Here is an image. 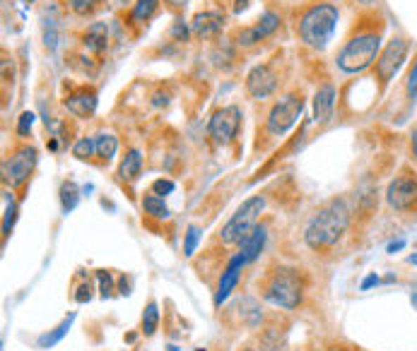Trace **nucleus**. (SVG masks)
<instances>
[{
  "mask_svg": "<svg viewBox=\"0 0 417 351\" xmlns=\"http://www.w3.org/2000/svg\"><path fill=\"white\" fill-rule=\"evenodd\" d=\"M347 226H350V209L345 200H331L304 226V241L312 251H323L342 239Z\"/></svg>",
  "mask_w": 417,
  "mask_h": 351,
  "instance_id": "obj_1",
  "label": "nucleus"
},
{
  "mask_svg": "<svg viewBox=\"0 0 417 351\" xmlns=\"http://www.w3.org/2000/svg\"><path fill=\"white\" fill-rule=\"evenodd\" d=\"M340 22V10L333 3H314L307 8L297 22V34L304 46L314 51H323L333 41V34Z\"/></svg>",
  "mask_w": 417,
  "mask_h": 351,
  "instance_id": "obj_2",
  "label": "nucleus"
},
{
  "mask_svg": "<svg viewBox=\"0 0 417 351\" xmlns=\"http://www.w3.org/2000/svg\"><path fill=\"white\" fill-rule=\"evenodd\" d=\"M379 51H381V34L362 32L342 44V48L335 55V67L342 75H359V72L369 70L376 63Z\"/></svg>",
  "mask_w": 417,
  "mask_h": 351,
  "instance_id": "obj_3",
  "label": "nucleus"
},
{
  "mask_svg": "<svg viewBox=\"0 0 417 351\" xmlns=\"http://www.w3.org/2000/svg\"><path fill=\"white\" fill-rule=\"evenodd\" d=\"M302 296H304V286L300 279V272L292 267L275 270L270 274L266 289H263V298L283 310H295L302 303Z\"/></svg>",
  "mask_w": 417,
  "mask_h": 351,
  "instance_id": "obj_4",
  "label": "nucleus"
},
{
  "mask_svg": "<svg viewBox=\"0 0 417 351\" xmlns=\"http://www.w3.org/2000/svg\"><path fill=\"white\" fill-rule=\"evenodd\" d=\"M263 209H266V200H263L261 195H253L249 200L241 202V207L236 209L232 214V219L219 231L222 243H227V246H239V243L258 226V217H261Z\"/></svg>",
  "mask_w": 417,
  "mask_h": 351,
  "instance_id": "obj_5",
  "label": "nucleus"
},
{
  "mask_svg": "<svg viewBox=\"0 0 417 351\" xmlns=\"http://www.w3.org/2000/svg\"><path fill=\"white\" fill-rule=\"evenodd\" d=\"M302 111H304L302 94H287V96H283V99H280L268 113V121H266L268 135H273V138H283L287 130H290L297 121H300Z\"/></svg>",
  "mask_w": 417,
  "mask_h": 351,
  "instance_id": "obj_6",
  "label": "nucleus"
},
{
  "mask_svg": "<svg viewBox=\"0 0 417 351\" xmlns=\"http://www.w3.org/2000/svg\"><path fill=\"white\" fill-rule=\"evenodd\" d=\"M241 121H244V113H241L239 106H222L210 116V123H207V135L212 138L215 145H229L236 140L241 130Z\"/></svg>",
  "mask_w": 417,
  "mask_h": 351,
  "instance_id": "obj_7",
  "label": "nucleus"
},
{
  "mask_svg": "<svg viewBox=\"0 0 417 351\" xmlns=\"http://www.w3.org/2000/svg\"><path fill=\"white\" fill-rule=\"evenodd\" d=\"M37 166V150L30 145L15 150L8 159L3 161V180L10 188H20L30 180V176Z\"/></svg>",
  "mask_w": 417,
  "mask_h": 351,
  "instance_id": "obj_8",
  "label": "nucleus"
},
{
  "mask_svg": "<svg viewBox=\"0 0 417 351\" xmlns=\"http://www.w3.org/2000/svg\"><path fill=\"white\" fill-rule=\"evenodd\" d=\"M408 53H410L408 39L393 37L391 41L386 44V48L381 51L379 58H376V75H379L381 84H388L398 75V70H401L403 63L408 60Z\"/></svg>",
  "mask_w": 417,
  "mask_h": 351,
  "instance_id": "obj_9",
  "label": "nucleus"
},
{
  "mask_svg": "<svg viewBox=\"0 0 417 351\" xmlns=\"http://www.w3.org/2000/svg\"><path fill=\"white\" fill-rule=\"evenodd\" d=\"M386 202L396 212H405L417 205V178L415 173L403 171L388 183L386 188Z\"/></svg>",
  "mask_w": 417,
  "mask_h": 351,
  "instance_id": "obj_10",
  "label": "nucleus"
},
{
  "mask_svg": "<svg viewBox=\"0 0 417 351\" xmlns=\"http://www.w3.org/2000/svg\"><path fill=\"white\" fill-rule=\"evenodd\" d=\"M278 89V75L273 72L270 65H256L249 70L246 75V92H249L251 99H268V96L275 94Z\"/></svg>",
  "mask_w": 417,
  "mask_h": 351,
  "instance_id": "obj_11",
  "label": "nucleus"
},
{
  "mask_svg": "<svg viewBox=\"0 0 417 351\" xmlns=\"http://www.w3.org/2000/svg\"><path fill=\"white\" fill-rule=\"evenodd\" d=\"M280 27V15H275L273 10H268V13L261 15V20L256 22L249 29H241L239 37H236V44L239 46H253V44L263 41V39H268L270 34H275Z\"/></svg>",
  "mask_w": 417,
  "mask_h": 351,
  "instance_id": "obj_12",
  "label": "nucleus"
},
{
  "mask_svg": "<svg viewBox=\"0 0 417 351\" xmlns=\"http://www.w3.org/2000/svg\"><path fill=\"white\" fill-rule=\"evenodd\" d=\"M244 258H241V253H236V256L229 260L227 270L222 272V277H219V284H217V291H215V305L219 308L224 301L229 298V293L234 291L236 284H239V277H241V270H244Z\"/></svg>",
  "mask_w": 417,
  "mask_h": 351,
  "instance_id": "obj_13",
  "label": "nucleus"
},
{
  "mask_svg": "<svg viewBox=\"0 0 417 351\" xmlns=\"http://www.w3.org/2000/svg\"><path fill=\"white\" fill-rule=\"evenodd\" d=\"M97 104H99L97 92H94V89H87V87L72 92L63 101V106L68 109V113H72L75 118H92L94 111H97Z\"/></svg>",
  "mask_w": 417,
  "mask_h": 351,
  "instance_id": "obj_14",
  "label": "nucleus"
},
{
  "mask_svg": "<svg viewBox=\"0 0 417 351\" xmlns=\"http://www.w3.org/2000/svg\"><path fill=\"white\" fill-rule=\"evenodd\" d=\"M335 99L338 92L331 82H323L314 94V121L316 123H328L333 118V109H335Z\"/></svg>",
  "mask_w": 417,
  "mask_h": 351,
  "instance_id": "obj_15",
  "label": "nucleus"
},
{
  "mask_svg": "<svg viewBox=\"0 0 417 351\" xmlns=\"http://www.w3.org/2000/svg\"><path fill=\"white\" fill-rule=\"evenodd\" d=\"M224 27V15L215 13V10H205V13H198L191 22V32L200 39H212L222 32Z\"/></svg>",
  "mask_w": 417,
  "mask_h": 351,
  "instance_id": "obj_16",
  "label": "nucleus"
},
{
  "mask_svg": "<svg viewBox=\"0 0 417 351\" xmlns=\"http://www.w3.org/2000/svg\"><path fill=\"white\" fill-rule=\"evenodd\" d=\"M266 241H268V229L263 224H258L256 229L239 243V253L246 265L253 263V260H258V256L263 253V248H266Z\"/></svg>",
  "mask_w": 417,
  "mask_h": 351,
  "instance_id": "obj_17",
  "label": "nucleus"
},
{
  "mask_svg": "<svg viewBox=\"0 0 417 351\" xmlns=\"http://www.w3.org/2000/svg\"><path fill=\"white\" fill-rule=\"evenodd\" d=\"M84 48L92 51V53H104L106 46H109V29H106L104 22H92L84 32L82 39Z\"/></svg>",
  "mask_w": 417,
  "mask_h": 351,
  "instance_id": "obj_18",
  "label": "nucleus"
},
{
  "mask_svg": "<svg viewBox=\"0 0 417 351\" xmlns=\"http://www.w3.org/2000/svg\"><path fill=\"white\" fill-rule=\"evenodd\" d=\"M143 171V154L140 150H128L126 157L121 159V166H118V176L123 180H135Z\"/></svg>",
  "mask_w": 417,
  "mask_h": 351,
  "instance_id": "obj_19",
  "label": "nucleus"
},
{
  "mask_svg": "<svg viewBox=\"0 0 417 351\" xmlns=\"http://www.w3.org/2000/svg\"><path fill=\"white\" fill-rule=\"evenodd\" d=\"M72 320H75V313H70L68 318L60 320L58 327H53L51 332H46V335L39 337V339H37V347H39V349H51V347H56V344H58L60 339H63V337L68 335V330H70Z\"/></svg>",
  "mask_w": 417,
  "mask_h": 351,
  "instance_id": "obj_20",
  "label": "nucleus"
},
{
  "mask_svg": "<svg viewBox=\"0 0 417 351\" xmlns=\"http://www.w3.org/2000/svg\"><path fill=\"white\" fill-rule=\"evenodd\" d=\"M143 209H145V214H150L152 219H169L172 217V209L167 207L165 197H160V195H145L143 197Z\"/></svg>",
  "mask_w": 417,
  "mask_h": 351,
  "instance_id": "obj_21",
  "label": "nucleus"
},
{
  "mask_svg": "<svg viewBox=\"0 0 417 351\" xmlns=\"http://www.w3.org/2000/svg\"><path fill=\"white\" fill-rule=\"evenodd\" d=\"M118 152V140L111 133H101L97 135V157L101 161H111Z\"/></svg>",
  "mask_w": 417,
  "mask_h": 351,
  "instance_id": "obj_22",
  "label": "nucleus"
},
{
  "mask_svg": "<svg viewBox=\"0 0 417 351\" xmlns=\"http://www.w3.org/2000/svg\"><path fill=\"white\" fill-rule=\"evenodd\" d=\"M77 202H80V188H77L72 180H65L63 185H60V205H63V212H72V209L77 207Z\"/></svg>",
  "mask_w": 417,
  "mask_h": 351,
  "instance_id": "obj_23",
  "label": "nucleus"
},
{
  "mask_svg": "<svg viewBox=\"0 0 417 351\" xmlns=\"http://www.w3.org/2000/svg\"><path fill=\"white\" fill-rule=\"evenodd\" d=\"M157 325H160V308L155 301H150L143 310V335L152 337L157 332Z\"/></svg>",
  "mask_w": 417,
  "mask_h": 351,
  "instance_id": "obj_24",
  "label": "nucleus"
},
{
  "mask_svg": "<svg viewBox=\"0 0 417 351\" xmlns=\"http://www.w3.org/2000/svg\"><path fill=\"white\" fill-rule=\"evenodd\" d=\"M97 154V138H80L72 145V157L80 161H87Z\"/></svg>",
  "mask_w": 417,
  "mask_h": 351,
  "instance_id": "obj_25",
  "label": "nucleus"
},
{
  "mask_svg": "<svg viewBox=\"0 0 417 351\" xmlns=\"http://www.w3.org/2000/svg\"><path fill=\"white\" fill-rule=\"evenodd\" d=\"M157 8H160V0H135L133 20L148 22V20H152V15L157 13Z\"/></svg>",
  "mask_w": 417,
  "mask_h": 351,
  "instance_id": "obj_26",
  "label": "nucleus"
},
{
  "mask_svg": "<svg viewBox=\"0 0 417 351\" xmlns=\"http://www.w3.org/2000/svg\"><path fill=\"white\" fill-rule=\"evenodd\" d=\"M198 243H200V229L195 224H191L188 229H186V234H184V256L186 258L193 256L195 248H198Z\"/></svg>",
  "mask_w": 417,
  "mask_h": 351,
  "instance_id": "obj_27",
  "label": "nucleus"
},
{
  "mask_svg": "<svg viewBox=\"0 0 417 351\" xmlns=\"http://www.w3.org/2000/svg\"><path fill=\"white\" fill-rule=\"evenodd\" d=\"M15 219H17V205H15L13 197H10V192H8V205H5V217H3V236H10Z\"/></svg>",
  "mask_w": 417,
  "mask_h": 351,
  "instance_id": "obj_28",
  "label": "nucleus"
},
{
  "mask_svg": "<svg viewBox=\"0 0 417 351\" xmlns=\"http://www.w3.org/2000/svg\"><path fill=\"white\" fill-rule=\"evenodd\" d=\"M65 5L72 10L75 15H89L94 8H97V0H65Z\"/></svg>",
  "mask_w": 417,
  "mask_h": 351,
  "instance_id": "obj_29",
  "label": "nucleus"
},
{
  "mask_svg": "<svg viewBox=\"0 0 417 351\" xmlns=\"http://www.w3.org/2000/svg\"><path fill=\"white\" fill-rule=\"evenodd\" d=\"M97 279H99V293H101V298H109L111 291H114V277H111V272L99 270L97 272Z\"/></svg>",
  "mask_w": 417,
  "mask_h": 351,
  "instance_id": "obj_30",
  "label": "nucleus"
},
{
  "mask_svg": "<svg viewBox=\"0 0 417 351\" xmlns=\"http://www.w3.org/2000/svg\"><path fill=\"white\" fill-rule=\"evenodd\" d=\"M34 113L32 111H22V116L17 118V135L20 138H27L30 135V130H32V126H34Z\"/></svg>",
  "mask_w": 417,
  "mask_h": 351,
  "instance_id": "obj_31",
  "label": "nucleus"
},
{
  "mask_svg": "<svg viewBox=\"0 0 417 351\" xmlns=\"http://www.w3.org/2000/svg\"><path fill=\"white\" fill-rule=\"evenodd\" d=\"M174 190H177V183L169 178H157L155 183H152V195L165 197V195H172Z\"/></svg>",
  "mask_w": 417,
  "mask_h": 351,
  "instance_id": "obj_32",
  "label": "nucleus"
},
{
  "mask_svg": "<svg viewBox=\"0 0 417 351\" xmlns=\"http://www.w3.org/2000/svg\"><path fill=\"white\" fill-rule=\"evenodd\" d=\"M172 39L174 41H188V34H191V29H188V25H186L184 20H174V25H172Z\"/></svg>",
  "mask_w": 417,
  "mask_h": 351,
  "instance_id": "obj_33",
  "label": "nucleus"
},
{
  "mask_svg": "<svg viewBox=\"0 0 417 351\" xmlns=\"http://www.w3.org/2000/svg\"><path fill=\"white\" fill-rule=\"evenodd\" d=\"M405 89H408V99L415 101L417 99V58H415V63H413V67H410V72H408Z\"/></svg>",
  "mask_w": 417,
  "mask_h": 351,
  "instance_id": "obj_34",
  "label": "nucleus"
},
{
  "mask_svg": "<svg viewBox=\"0 0 417 351\" xmlns=\"http://www.w3.org/2000/svg\"><path fill=\"white\" fill-rule=\"evenodd\" d=\"M92 291H94V286L89 284V282H82V284L77 286V291H75V296H72V298H75L77 303H89V301H92Z\"/></svg>",
  "mask_w": 417,
  "mask_h": 351,
  "instance_id": "obj_35",
  "label": "nucleus"
},
{
  "mask_svg": "<svg viewBox=\"0 0 417 351\" xmlns=\"http://www.w3.org/2000/svg\"><path fill=\"white\" fill-rule=\"evenodd\" d=\"M403 248H405V239H398V241H391V243H388V248H386V251L393 256V253L403 251Z\"/></svg>",
  "mask_w": 417,
  "mask_h": 351,
  "instance_id": "obj_36",
  "label": "nucleus"
},
{
  "mask_svg": "<svg viewBox=\"0 0 417 351\" xmlns=\"http://www.w3.org/2000/svg\"><path fill=\"white\" fill-rule=\"evenodd\" d=\"M379 282H381V279H379V277H376V274H369L367 279L362 282V291H369V289H371V286H376V284H379Z\"/></svg>",
  "mask_w": 417,
  "mask_h": 351,
  "instance_id": "obj_37",
  "label": "nucleus"
},
{
  "mask_svg": "<svg viewBox=\"0 0 417 351\" xmlns=\"http://www.w3.org/2000/svg\"><path fill=\"white\" fill-rule=\"evenodd\" d=\"M246 8H249V0H236V3H234V15L244 13Z\"/></svg>",
  "mask_w": 417,
  "mask_h": 351,
  "instance_id": "obj_38",
  "label": "nucleus"
},
{
  "mask_svg": "<svg viewBox=\"0 0 417 351\" xmlns=\"http://www.w3.org/2000/svg\"><path fill=\"white\" fill-rule=\"evenodd\" d=\"M410 147H413V157L417 159V128L413 130V135H410Z\"/></svg>",
  "mask_w": 417,
  "mask_h": 351,
  "instance_id": "obj_39",
  "label": "nucleus"
},
{
  "mask_svg": "<svg viewBox=\"0 0 417 351\" xmlns=\"http://www.w3.org/2000/svg\"><path fill=\"white\" fill-rule=\"evenodd\" d=\"M167 5H172V8H186V3H188V0H165Z\"/></svg>",
  "mask_w": 417,
  "mask_h": 351,
  "instance_id": "obj_40",
  "label": "nucleus"
},
{
  "mask_svg": "<svg viewBox=\"0 0 417 351\" xmlns=\"http://www.w3.org/2000/svg\"><path fill=\"white\" fill-rule=\"evenodd\" d=\"M357 3H359V5H364V8H369V5H374L376 0H357Z\"/></svg>",
  "mask_w": 417,
  "mask_h": 351,
  "instance_id": "obj_41",
  "label": "nucleus"
},
{
  "mask_svg": "<svg viewBox=\"0 0 417 351\" xmlns=\"http://www.w3.org/2000/svg\"><path fill=\"white\" fill-rule=\"evenodd\" d=\"M49 147H51V150H58V140H51V143H49Z\"/></svg>",
  "mask_w": 417,
  "mask_h": 351,
  "instance_id": "obj_42",
  "label": "nucleus"
},
{
  "mask_svg": "<svg viewBox=\"0 0 417 351\" xmlns=\"http://www.w3.org/2000/svg\"><path fill=\"white\" fill-rule=\"evenodd\" d=\"M410 301H413V305H415V310H417V291H413V296H410Z\"/></svg>",
  "mask_w": 417,
  "mask_h": 351,
  "instance_id": "obj_43",
  "label": "nucleus"
},
{
  "mask_svg": "<svg viewBox=\"0 0 417 351\" xmlns=\"http://www.w3.org/2000/svg\"><path fill=\"white\" fill-rule=\"evenodd\" d=\"M408 263H415V265H417V256H410V258H408Z\"/></svg>",
  "mask_w": 417,
  "mask_h": 351,
  "instance_id": "obj_44",
  "label": "nucleus"
},
{
  "mask_svg": "<svg viewBox=\"0 0 417 351\" xmlns=\"http://www.w3.org/2000/svg\"><path fill=\"white\" fill-rule=\"evenodd\" d=\"M30 3H34V0H27V5H30Z\"/></svg>",
  "mask_w": 417,
  "mask_h": 351,
  "instance_id": "obj_45",
  "label": "nucleus"
},
{
  "mask_svg": "<svg viewBox=\"0 0 417 351\" xmlns=\"http://www.w3.org/2000/svg\"><path fill=\"white\" fill-rule=\"evenodd\" d=\"M244 351H256V349H244Z\"/></svg>",
  "mask_w": 417,
  "mask_h": 351,
  "instance_id": "obj_46",
  "label": "nucleus"
}]
</instances>
